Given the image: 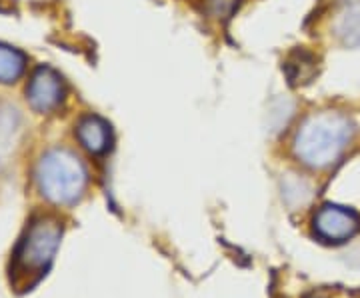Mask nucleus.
<instances>
[{
  "label": "nucleus",
  "mask_w": 360,
  "mask_h": 298,
  "mask_svg": "<svg viewBox=\"0 0 360 298\" xmlns=\"http://www.w3.org/2000/svg\"><path fill=\"white\" fill-rule=\"evenodd\" d=\"M26 68V56L13 46L0 44V82H14L22 77Z\"/></svg>",
  "instance_id": "8"
},
{
  "label": "nucleus",
  "mask_w": 360,
  "mask_h": 298,
  "mask_svg": "<svg viewBox=\"0 0 360 298\" xmlns=\"http://www.w3.org/2000/svg\"><path fill=\"white\" fill-rule=\"evenodd\" d=\"M335 37L347 48H360V0H347L335 18Z\"/></svg>",
  "instance_id": "7"
},
{
  "label": "nucleus",
  "mask_w": 360,
  "mask_h": 298,
  "mask_svg": "<svg viewBox=\"0 0 360 298\" xmlns=\"http://www.w3.org/2000/svg\"><path fill=\"white\" fill-rule=\"evenodd\" d=\"M314 233L316 236L330 242L340 245L360 233V214L356 210L340 205H324L314 214Z\"/></svg>",
  "instance_id": "4"
},
{
  "label": "nucleus",
  "mask_w": 360,
  "mask_h": 298,
  "mask_svg": "<svg viewBox=\"0 0 360 298\" xmlns=\"http://www.w3.org/2000/svg\"><path fill=\"white\" fill-rule=\"evenodd\" d=\"M77 136L80 144L90 155H104L112 146V130L110 124L101 117H84L77 127Z\"/></svg>",
  "instance_id": "6"
},
{
  "label": "nucleus",
  "mask_w": 360,
  "mask_h": 298,
  "mask_svg": "<svg viewBox=\"0 0 360 298\" xmlns=\"http://www.w3.org/2000/svg\"><path fill=\"white\" fill-rule=\"evenodd\" d=\"M210 6V14L219 16V18H226L234 13V8L238 6V0H208Z\"/></svg>",
  "instance_id": "9"
},
{
  "label": "nucleus",
  "mask_w": 360,
  "mask_h": 298,
  "mask_svg": "<svg viewBox=\"0 0 360 298\" xmlns=\"http://www.w3.org/2000/svg\"><path fill=\"white\" fill-rule=\"evenodd\" d=\"M60 238H63V224L56 219L40 216L30 222L25 236L20 238L18 247L14 250V283L18 285L20 280H25L30 286L34 280H39L49 271L52 259L60 247Z\"/></svg>",
  "instance_id": "2"
},
{
  "label": "nucleus",
  "mask_w": 360,
  "mask_h": 298,
  "mask_svg": "<svg viewBox=\"0 0 360 298\" xmlns=\"http://www.w3.org/2000/svg\"><path fill=\"white\" fill-rule=\"evenodd\" d=\"M352 138L354 124L347 115L321 110L302 120L292 141V153L309 169H330L347 153Z\"/></svg>",
  "instance_id": "1"
},
{
  "label": "nucleus",
  "mask_w": 360,
  "mask_h": 298,
  "mask_svg": "<svg viewBox=\"0 0 360 298\" xmlns=\"http://www.w3.org/2000/svg\"><path fill=\"white\" fill-rule=\"evenodd\" d=\"M26 94H28V103L32 104L34 110L49 112L60 104L63 96H65V86H63L60 77L52 68L40 66L30 78Z\"/></svg>",
  "instance_id": "5"
},
{
  "label": "nucleus",
  "mask_w": 360,
  "mask_h": 298,
  "mask_svg": "<svg viewBox=\"0 0 360 298\" xmlns=\"http://www.w3.org/2000/svg\"><path fill=\"white\" fill-rule=\"evenodd\" d=\"M37 182L42 196L54 205H75L86 190L89 172L75 153L54 148L39 160Z\"/></svg>",
  "instance_id": "3"
}]
</instances>
